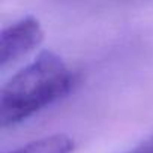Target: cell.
Listing matches in <instances>:
<instances>
[{"label": "cell", "instance_id": "6da1fadb", "mask_svg": "<svg viewBox=\"0 0 153 153\" xmlns=\"http://www.w3.org/2000/svg\"><path fill=\"white\" fill-rule=\"evenodd\" d=\"M75 74L65 60L45 50L18 71L0 92V125L15 126L65 98L75 86Z\"/></svg>", "mask_w": 153, "mask_h": 153}, {"label": "cell", "instance_id": "7a4b0ae2", "mask_svg": "<svg viewBox=\"0 0 153 153\" xmlns=\"http://www.w3.org/2000/svg\"><path fill=\"white\" fill-rule=\"evenodd\" d=\"M44 35L39 20L33 15H26L5 27L0 35V68H8L38 48Z\"/></svg>", "mask_w": 153, "mask_h": 153}, {"label": "cell", "instance_id": "3957f363", "mask_svg": "<svg viewBox=\"0 0 153 153\" xmlns=\"http://www.w3.org/2000/svg\"><path fill=\"white\" fill-rule=\"evenodd\" d=\"M74 149H75V143L69 135L53 134V135L30 141L6 153H72Z\"/></svg>", "mask_w": 153, "mask_h": 153}, {"label": "cell", "instance_id": "277c9868", "mask_svg": "<svg viewBox=\"0 0 153 153\" xmlns=\"http://www.w3.org/2000/svg\"><path fill=\"white\" fill-rule=\"evenodd\" d=\"M129 153H153V137L147 140L146 143H143L141 146H138L137 149L131 150Z\"/></svg>", "mask_w": 153, "mask_h": 153}]
</instances>
